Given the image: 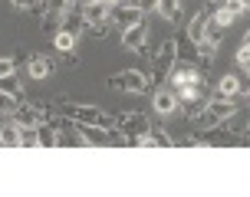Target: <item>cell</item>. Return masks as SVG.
<instances>
[{"instance_id": "6da1fadb", "label": "cell", "mask_w": 250, "mask_h": 197, "mask_svg": "<svg viewBox=\"0 0 250 197\" xmlns=\"http://www.w3.org/2000/svg\"><path fill=\"white\" fill-rule=\"evenodd\" d=\"M178 66V39H165L158 53L151 56V86H162Z\"/></svg>"}, {"instance_id": "7a4b0ae2", "label": "cell", "mask_w": 250, "mask_h": 197, "mask_svg": "<svg viewBox=\"0 0 250 197\" xmlns=\"http://www.w3.org/2000/svg\"><path fill=\"white\" fill-rule=\"evenodd\" d=\"M66 115H69V122H79V125H102L109 132L115 128L112 115L102 112L99 105H79V102H73V105H66Z\"/></svg>"}, {"instance_id": "3957f363", "label": "cell", "mask_w": 250, "mask_h": 197, "mask_svg": "<svg viewBox=\"0 0 250 197\" xmlns=\"http://www.w3.org/2000/svg\"><path fill=\"white\" fill-rule=\"evenodd\" d=\"M105 86L122 89V92H132V96H145V92H148V76L138 73V69H122V73L109 76Z\"/></svg>"}, {"instance_id": "277c9868", "label": "cell", "mask_w": 250, "mask_h": 197, "mask_svg": "<svg viewBox=\"0 0 250 197\" xmlns=\"http://www.w3.org/2000/svg\"><path fill=\"white\" fill-rule=\"evenodd\" d=\"M234 112H240L237 105H234V98H224V96H214L211 102H204V112H201L198 122L204 125V128H214V125H221L227 118V115H234Z\"/></svg>"}, {"instance_id": "5b68a950", "label": "cell", "mask_w": 250, "mask_h": 197, "mask_svg": "<svg viewBox=\"0 0 250 197\" xmlns=\"http://www.w3.org/2000/svg\"><path fill=\"white\" fill-rule=\"evenodd\" d=\"M145 39H148V26H145V20L135 23V26H128V30H122V46L125 49H135V53H142V56H148Z\"/></svg>"}, {"instance_id": "8992f818", "label": "cell", "mask_w": 250, "mask_h": 197, "mask_svg": "<svg viewBox=\"0 0 250 197\" xmlns=\"http://www.w3.org/2000/svg\"><path fill=\"white\" fill-rule=\"evenodd\" d=\"M109 13H112V7H109L105 0H86V7H83L86 26H102V23H109Z\"/></svg>"}, {"instance_id": "52a82bcc", "label": "cell", "mask_w": 250, "mask_h": 197, "mask_svg": "<svg viewBox=\"0 0 250 197\" xmlns=\"http://www.w3.org/2000/svg\"><path fill=\"white\" fill-rule=\"evenodd\" d=\"M168 79H171V86H175V89H181V86H194V82H201V69L194 66V62H185V66H175Z\"/></svg>"}, {"instance_id": "ba28073f", "label": "cell", "mask_w": 250, "mask_h": 197, "mask_svg": "<svg viewBox=\"0 0 250 197\" xmlns=\"http://www.w3.org/2000/svg\"><path fill=\"white\" fill-rule=\"evenodd\" d=\"M109 17L115 20V26H119V30H128V26H135V23H142V20H145V17H142V7H122V3H119V7H112V13H109Z\"/></svg>"}, {"instance_id": "9c48e42d", "label": "cell", "mask_w": 250, "mask_h": 197, "mask_svg": "<svg viewBox=\"0 0 250 197\" xmlns=\"http://www.w3.org/2000/svg\"><path fill=\"white\" fill-rule=\"evenodd\" d=\"M151 109L158 112V115H171V112H178V96H175V89H158V92L151 96Z\"/></svg>"}, {"instance_id": "30bf717a", "label": "cell", "mask_w": 250, "mask_h": 197, "mask_svg": "<svg viewBox=\"0 0 250 197\" xmlns=\"http://www.w3.org/2000/svg\"><path fill=\"white\" fill-rule=\"evenodd\" d=\"M211 13H214V10H198L191 20H188L185 37L191 39V43H201V39H204V26H208V20H211Z\"/></svg>"}, {"instance_id": "8fae6325", "label": "cell", "mask_w": 250, "mask_h": 197, "mask_svg": "<svg viewBox=\"0 0 250 197\" xmlns=\"http://www.w3.org/2000/svg\"><path fill=\"white\" fill-rule=\"evenodd\" d=\"M13 122L20 125V128H37L40 125V112H37V105H23V102H20V105H17V112H13Z\"/></svg>"}, {"instance_id": "7c38bea8", "label": "cell", "mask_w": 250, "mask_h": 197, "mask_svg": "<svg viewBox=\"0 0 250 197\" xmlns=\"http://www.w3.org/2000/svg\"><path fill=\"white\" fill-rule=\"evenodd\" d=\"M37 138H40V148H56L62 141V138H60V128H56L53 122H40L37 125Z\"/></svg>"}, {"instance_id": "4fadbf2b", "label": "cell", "mask_w": 250, "mask_h": 197, "mask_svg": "<svg viewBox=\"0 0 250 197\" xmlns=\"http://www.w3.org/2000/svg\"><path fill=\"white\" fill-rule=\"evenodd\" d=\"M73 125H76V132L83 135L86 145H99V141L109 138V128H102V125H79V122H73Z\"/></svg>"}, {"instance_id": "5bb4252c", "label": "cell", "mask_w": 250, "mask_h": 197, "mask_svg": "<svg viewBox=\"0 0 250 197\" xmlns=\"http://www.w3.org/2000/svg\"><path fill=\"white\" fill-rule=\"evenodd\" d=\"M26 69H30V76L33 79H46V76L53 73V62L43 56V53H30V62H26Z\"/></svg>"}, {"instance_id": "9a60e30c", "label": "cell", "mask_w": 250, "mask_h": 197, "mask_svg": "<svg viewBox=\"0 0 250 197\" xmlns=\"http://www.w3.org/2000/svg\"><path fill=\"white\" fill-rule=\"evenodd\" d=\"M237 17H240V13L234 10L230 3H224V7H214V13H211V20H214L217 26H221V30H227V26H234V23H237Z\"/></svg>"}, {"instance_id": "2e32d148", "label": "cell", "mask_w": 250, "mask_h": 197, "mask_svg": "<svg viewBox=\"0 0 250 197\" xmlns=\"http://www.w3.org/2000/svg\"><path fill=\"white\" fill-rule=\"evenodd\" d=\"M20 138H23V128H20L17 122H10V125H3V128H0V145L20 148Z\"/></svg>"}, {"instance_id": "e0dca14e", "label": "cell", "mask_w": 250, "mask_h": 197, "mask_svg": "<svg viewBox=\"0 0 250 197\" xmlns=\"http://www.w3.org/2000/svg\"><path fill=\"white\" fill-rule=\"evenodd\" d=\"M76 39H79V33H73V30H56V37H53V46L60 49V53H69V49H76Z\"/></svg>"}, {"instance_id": "ac0fdd59", "label": "cell", "mask_w": 250, "mask_h": 197, "mask_svg": "<svg viewBox=\"0 0 250 197\" xmlns=\"http://www.w3.org/2000/svg\"><path fill=\"white\" fill-rule=\"evenodd\" d=\"M69 3H73V0H43L37 10H43V17H66Z\"/></svg>"}, {"instance_id": "d6986e66", "label": "cell", "mask_w": 250, "mask_h": 197, "mask_svg": "<svg viewBox=\"0 0 250 197\" xmlns=\"http://www.w3.org/2000/svg\"><path fill=\"white\" fill-rule=\"evenodd\" d=\"M240 89H244V86H240V79H237V76H230V73H227L224 79L217 82V96H224V98H234V96L240 92Z\"/></svg>"}, {"instance_id": "ffe728a7", "label": "cell", "mask_w": 250, "mask_h": 197, "mask_svg": "<svg viewBox=\"0 0 250 197\" xmlns=\"http://www.w3.org/2000/svg\"><path fill=\"white\" fill-rule=\"evenodd\" d=\"M155 3H158V13L168 23H175L178 17H181V0H155Z\"/></svg>"}, {"instance_id": "44dd1931", "label": "cell", "mask_w": 250, "mask_h": 197, "mask_svg": "<svg viewBox=\"0 0 250 197\" xmlns=\"http://www.w3.org/2000/svg\"><path fill=\"white\" fill-rule=\"evenodd\" d=\"M0 92H10V96H17L20 102H23V86H20L17 73H13V76H3V79H0Z\"/></svg>"}, {"instance_id": "7402d4cb", "label": "cell", "mask_w": 250, "mask_h": 197, "mask_svg": "<svg viewBox=\"0 0 250 197\" xmlns=\"http://www.w3.org/2000/svg\"><path fill=\"white\" fill-rule=\"evenodd\" d=\"M62 26H66V30H73V33L86 30V17H83V10H79V13L66 10V17H62Z\"/></svg>"}, {"instance_id": "603a6c76", "label": "cell", "mask_w": 250, "mask_h": 197, "mask_svg": "<svg viewBox=\"0 0 250 197\" xmlns=\"http://www.w3.org/2000/svg\"><path fill=\"white\" fill-rule=\"evenodd\" d=\"M221 37H224V30L214 23V20H208V26H204V39L214 43V46H221Z\"/></svg>"}, {"instance_id": "cb8c5ba5", "label": "cell", "mask_w": 250, "mask_h": 197, "mask_svg": "<svg viewBox=\"0 0 250 197\" xmlns=\"http://www.w3.org/2000/svg\"><path fill=\"white\" fill-rule=\"evenodd\" d=\"M17 105H20V98H17V96L0 92V112H3V115H13V112H17Z\"/></svg>"}, {"instance_id": "d4e9b609", "label": "cell", "mask_w": 250, "mask_h": 197, "mask_svg": "<svg viewBox=\"0 0 250 197\" xmlns=\"http://www.w3.org/2000/svg\"><path fill=\"white\" fill-rule=\"evenodd\" d=\"M151 135H155V145H165V148H175V145H178V141H175V138H171V135H168L165 128H155Z\"/></svg>"}, {"instance_id": "484cf974", "label": "cell", "mask_w": 250, "mask_h": 197, "mask_svg": "<svg viewBox=\"0 0 250 197\" xmlns=\"http://www.w3.org/2000/svg\"><path fill=\"white\" fill-rule=\"evenodd\" d=\"M17 73V59H13V56H0V79H3V76H13Z\"/></svg>"}, {"instance_id": "4316f807", "label": "cell", "mask_w": 250, "mask_h": 197, "mask_svg": "<svg viewBox=\"0 0 250 197\" xmlns=\"http://www.w3.org/2000/svg\"><path fill=\"white\" fill-rule=\"evenodd\" d=\"M237 66L244 69V73H250V46H247V43L237 49Z\"/></svg>"}, {"instance_id": "83f0119b", "label": "cell", "mask_w": 250, "mask_h": 197, "mask_svg": "<svg viewBox=\"0 0 250 197\" xmlns=\"http://www.w3.org/2000/svg\"><path fill=\"white\" fill-rule=\"evenodd\" d=\"M10 3H13V10H20V13L37 10V3H33V0H10Z\"/></svg>"}, {"instance_id": "f1b7e54d", "label": "cell", "mask_w": 250, "mask_h": 197, "mask_svg": "<svg viewBox=\"0 0 250 197\" xmlns=\"http://www.w3.org/2000/svg\"><path fill=\"white\" fill-rule=\"evenodd\" d=\"M86 33H89V37H96V39H105L109 26H105V23H102V26H86Z\"/></svg>"}, {"instance_id": "f546056e", "label": "cell", "mask_w": 250, "mask_h": 197, "mask_svg": "<svg viewBox=\"0 0 250 197\" xmlns=\"http://www.w3.org/2000/svg\"><path fill=\"white\" fill-rule=\"evenodd\" d=\"M240 7H244V10H250V0H237Z\"/></svg>"}, {"instance_id": "4dcf8cb0", "label": "cell", "mask_w": 250, "mask_h": 197, "mask_svg": "<svg viewBox=\"0 0 250 197\" xmlns=\"http://www.w3.org/2000/svg\"><path fill=\"white\" fill-rule=\"evenodd\" d=\"M105 3H109V7H119V3H122V0H105Z\"/></svg>"}, {"instance_id": "1f68e13d", "label": "cell", "mask_w": 250, "mask_h": 197, "mask_svg": "<svg viewBox=\"0 0 250 197\" xmlns=\"http://www.w3.org/2000/svg\"><path fill=\"white\" fill-rule=\"evenodd\" d=\"M244 43H247V46H250V30H247V33H244Z\"/></svg>"}, {"instance_id": "d6a6232c", "label": "cell", "mask_w": 250, "mask_h": 197, "mask_svg": "<svg viewBox=\"0 0 250 197\" xmlns=\"http://www.w3.org/2000/svg\"><path fill=\"white\" fill-rule=\"evenodd\" d=\"M224 3H227V0H214V7H224Z\"/></svg>"}, {"instance_id": "836d02e7", "label": "cell", "mask_w": 250, "mask_h": 197, "mask_svg": "<svg viewBox=\"0 0 250 197\" xmlns=\"http://www.w3.org/2000/svg\"><path fill=\"white\" fill-rule=\"evenodd\" d=\"M135 3H155V0H135Z\"/></svg>"}, {"instance_id": "e575fe53", "label": "cell", "mask_w": 250, "mask_h": 197, "mask_svg": "<svg viewBox=\"0 0 250 197\" xmlns=\"http://www.w3.org/2000/svg\"><path fill=\"white\" fill-rule=\"evenodd\" d=\"M244 89H247V96H250V82H247V86H244Z\"/></svg>"}]
</instances>
